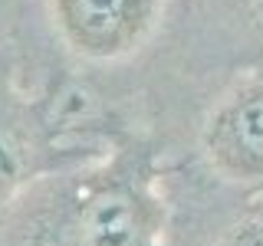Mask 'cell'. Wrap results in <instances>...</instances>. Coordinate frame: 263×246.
<instances>
[{
  "instance_id": "1",
  "label": "cell",
  "mask_w": 263,
  "mask_h": 246,
  "mask_svg": "<svg viewBox=\"0 0 263 246\" xmlns=\"http://www.w3.org/2000/svg\"><path fill=\"white\" fill-rule=\"evenodd\" d=\"M164 236L161 161L142 138L46 171L0 210V246H164Z\"/></svg>"
},
{
  "instance_id": "2",
  "label": "cell",
  "mask_w": 263,
  "mask_h": 246,
  "mask_svg": "<svg viewBox=\"0 0 263 246\" xmlns=\"http://www.w3.org/2000/svg\"><path fill=\"white\" fill-rule=\"evenodd\" d=\"M197 154L220 184L263 194V69L217 86L197 125Z\"/></svg>"
},
{
  "instance_id": "3",
  "label": "cell",
  "mask_w": 263,
  "mask_h": 246,
  "mask_svg": "<svg viewBox=\"0 0 263 246\" xmlns=\"http://www.w3.org/2000/svg\"><path fill=\"white\" fill-rule=\"evenodd\" d=\"M175 0H49L60 43L76 59L115 66L142 56L168 23Z\"/></svg>"
},
{
  "instance_id": "4",
  "label": "cell",
  "mask_w": 263,
  "mask_h": 246,
  "mask_svg": "<svg viewBox=\"0 0 263 246\" xmlns=\"http://www.w3.org/2000/svg\"><path fill=\"white\" fill-rule=\"evenodd\" d=\"M40 174L46 171L40 168V151L30 128L13 115L0 112V210Z\"/></svg>"
},
{
  "instance_id": "5",
  "label": "cell",
  "mask_w": 263,
  "mask_h": 246,
  "mask_svg": "<svg viewBox=\"0 0 263 246\" xmlns=\"http://www.w3.org/2000/svg\"><path fill=\"white\" fill-rule=\"evenodd\" d=\"M220 7L230 16V33L237 43L227 79L247 69H263V0H220Z\"/></svg>"
},
{
  "instance_id": "6",
  "label": "cell",
  "mask_w": 263,
  "mask_h": 246,
  "mask_svg": "<svg viewBox=\"0 0 263 246\" xmlns=\"http://www.w3.org/2000/svg\"><path fill=\"white\" fill-rule=\"evenodd\" d=\"M211 246H263V200L243 207L234 220H227Z\"/></svg>"
}]
</instances>
